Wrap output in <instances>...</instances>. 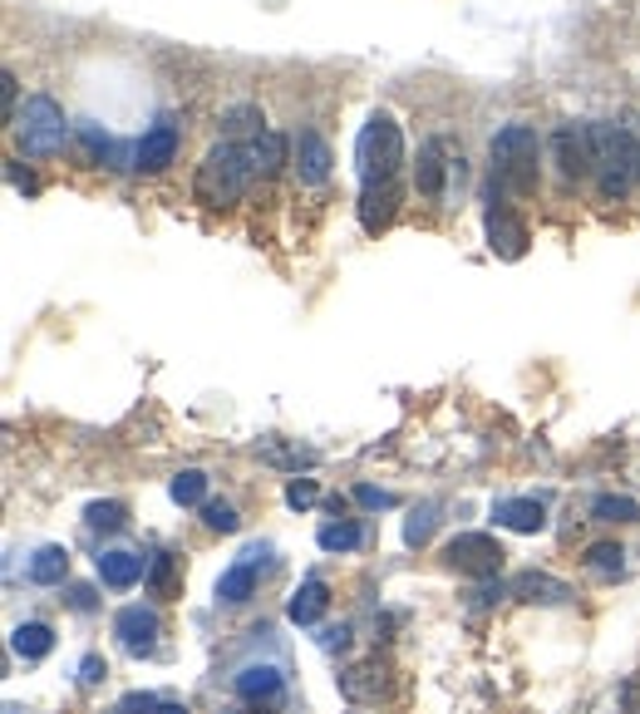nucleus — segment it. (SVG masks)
Listing matches in <instances>:
<instances>
[{
	"mask_svg": "<svg viewBox=\"0 0 640 714\" xmlns=\"http://www.w3.org/2000/svg\"><path fill=\"white\" fill-rule=\"evenodd\" d=\"M492 183L502 192H532L537 188V159H542V143L527 124H508L502 133H492Z\"/></svg>",
	"mask_w": 640,
	"mask_h": 714,
	"instance_id": "nucleus-3",
	"label": "nucleus"
},
{
	"mask_svg": "<svg viewBox=\"0 0 640 714\" xmlns=\"http://www.w3.org/2000/svg\"><path fill=\"white\" fill-rule=\"evenodd\" d=\"M315 542H321L325 552H354V547L364 542V527L350 523V517H345V523H325L321 532H315Z\"/></svg>",
	"mask_w": 640,
	"mask_h": 714,
	"instance_id": "nucleus-23",
	"label": "nucleus"
},
{
	"mask_svg": "<svg viewBox=\"0 0 640 714\" xmlns=\"http://www.w3.org/2000/svg\"><path fill=\"white\" fill-rule=\"evenodd\" d=\"M133 149H138V163H133L138 173H163L167 163L177 159V124L173 119H158L153 129L133 143Z\"/></svg>",
	"mask_w": 640,
	"mask_h": 714,
	"instance_id": "nucleus-11",
	"label": "nucleus"
},
{
	"mask_svg": "<svg viewBox=\"0 0 640 714\" xmlns=\"http://www.w3.org/2000/svg\"><path fill=\"white\" fill-rule=\"evenodd\" d=\"M94 566H98V576H104V586H118V592L148 576V557L128 552V547H108V552H98Z\"/></svg>",
	"mask_w": 640,
	"mask_h": 714,
	"instance_id": "nucleus-13",
	"label": "nucleus"
},
{
	"mask_svg": "<svg viewBox=\"0 0 640 714\" xmlns=\"http://www.w3.org/2000/svg\"><path fill=\"white\" fill-rule=\"evenodd\" d=\"M148 582H153L158 596H173L177 592V562L167 552H158L153 562H148Z\"/></svg>",
	"mask_w": 640,
	"mask_h": 714,
	"instance_id": "nucleus-29",
	"label": "nucleus"
},
{
	"mask_svg": "<svg viewBox=\"0 0 640 714\" xmlns=\"http://www.w3.org/2000/svg\"><path fill=\"white\" fill-rule=\"evenodd\" d=\"M252 163H246V143L242 139H222L207 149V159L197 163V178H193V192L202 208H236L242 192L252 188Z\"/></svg>",
	"mask_w": 640,
	"mask_h": 714,
	"instance_id": "nucleus-1",
	"label": "nucleus"
},
{
	"mask_svg": "<svg viewBox=\"0 0 640 714\" xmlns=\"http://www.w3.org/2000/svg\"><path fill=\"white\" fill-rule=\"evenodd\" d=\"M104 675H108V665L98 660V655H84V660H79V680H84V684H98Z\"/></svg>",
	"mask_w": 640,
	"mask_h": 714,
	"instance_id": "nucleus-35",
	"label": "nucleus"
},
{
	"mask_svg": "<svg viewBox=\"0 0 640 714\" xmlns=\"http://www.w3.org/2000/svg\"><path fill=\"white\" fill-rule=\"evenodd\" d=\"M10 651L20 655V660H45L49 651H55V631H49L45 621H25V625H15V631H10Z\"/></svg>",
	"mask_w": 640,
	"mask_h": 714,
	"instance_id": "nucleus-21",
	"label": "nucleus"
},
{
	"mask_svg": "<svg viewBox=\"0 0 640 714\" xmlns=\"http://www.w3.org/2000/svg\"><path fill=\"white\" fill-rule=\"evenodd\" d=\"M84 523L94 527V532H118V527L128 523V513H124V503H89Z\"/></svg>",
	"mask_w": 640,
	"mask_h": 714,
	"instance_id": "nucleus-27",
	"label": "nucleus"
},
{
	"mask_svg": "<svg viewBox=\"0 0 640 714\" xmlns=\"http://www.w3.org/2000/svg\"><path fill=\"white\" fill-rule=\"evenodd\" d=\"M158 714H187V710H183V704H163V710H158Z\"/></svg>",
	"mask_w": 640,
	"mask_h": 714,
	"instance_id": "nucleus-39",
	"label": "nucleus"
},
{
	"mask_svg": "<svg viewBox=\"0 0 640 714\" xmlns=\"http://www.w3.org/2000/svg\"><path fill=\"white\" fill-rule=\"evenodd\" d=\"M10 183H15L20 192H35V178H30V173H20V168H10Z\"/></svg>",
	"mask_w": 640,
	"mask_h": 714,
	"instance_id": "nucleus-38",
	"label": "nucleus"
},
{
	"mask_svg": "<svg viewBox=\"0 0 640 714\" xmlns=\"http://www.w3.org/2000/svg\"><path fill=\"white\" fill-rule=\"evenodd\" d=\"M591 517H596V523H636V517H640V503H636V498L606 493V498H596V503H591Z\"/></svg>",
	"mask_w": 640,
	"mask_h": 714,
	"instance_id": "nucleus-25",
	"label": "nucleus"
},
{
	"mask_svg": "<svg viewBox=\"0 0 640 714\" xmlns=\"http://www.w3.org/2000/svg\"><path fill=\"white\" fill-rule=\"evenodd\" d=\"M354 503H364V507H394V498L384 493V488H370V483H360V488H354Z\"/></svg>",
	"mask_w": 640,
	"mask_h": 714,
	"instance_id": "nucleus-34",
	"label": "nucleus"
},
{
	"mask_svg": "<svg viewBox=\"0 0 640 714\" xmlns=\"http://www.w3.org/2000/svg\"><path fill=\"white\" fill-rule=\"evenodd\" d=\"M315 503H321V483H315V478H291V483H286V507L301 513V507H315Z\"/></svg>",
	"mask_w": 640,
	"mask_h": 714,
	"instance_id": "nucleus-30",
	"label": "nucleus"
},
{
	"mask_svg": "<svg viewBox=\"0 0 640 714\" xmlns=\"http://www.w3.org/2000/svg\"><path fill=\"white\" fill-rule=\"evenodd\" d=\"M286 159H291V143L276 129H261L256 139H246V163H252L256 178H276L286 168Z\"/></svg>",
	"mask_w": 640,
	"mask_h": 714,
	"instance_id": "nucleus-16",
	"label": "nucleus"
},
{
	"mask_svg": "<svg viewBox=\"0 0 640 714\" xmlns=\"http://www.w3.org/2000/svg\"><path fill=\"white\" fill-rule=\"evenodd\" d=\"M354 163H360V178L364 183H380V178H394L404 163V133L389 114H374L370 124L360 129L354 139Z\"/></svg>",
	"mask_w": 640,
	"mask_h": 714,
	"instance_id": "nucleus-5",
	"label": "nucleus"
},
{
	"mask_svg": "<svg viewBox=\"0 0 640 714\" xmlns=\"http://www.w3.org/2000/svg\"><path fill=\"white\" fill-rule=\"evenodd\" d=\"M449 566L463 576H478V582H488V576L502 572V562H508V552H502V542H492L488 532H458L449 542Z\"/></svg>",
	"mask_w": 640,
	"mask_h": 714,
	"instance_id": "nucleus-6",
	"label": "nucleus"
},
{
	"mask_svg": "<svg viewBox=\"0 0 640 714\" xmlns=\"http://www.w3.org/2000/svg\"><path fill=\"white\" fill-rule=\"evenodd\" d=\"M443 173H453L449 143H443V139L423 143V153H419V168H414V188H419L423 198H439V192H443Z\"/></svg>",
	"mask_w": 640,
	"mask_h": 714,
	"instance_id": "nucleus-19",
	"label": "nucleus"
},
{
	"mask_svg": "<svg viewBox=\"0 0 640 714\" xmlns=\"http://www.w3.org/2000/svg\"><path fill=\"white\" fill-rule=\"evenodd\" d=\"M25 576H30L35 586H55V582H65V576H69V552H65V547H55V542L39 547V552L25 562Z\"/></svg>",
	"mask_w": 640,
	"mask_h": 714,
	"instance_id": "nucleus-22",
	"label": "nucleus"
},
{
	"mask_svg": "<svg viewBox=\"0 0 640 714\" xmlns=\"http://www.w3.org/2000/svg\"><path fill=\"white\" fill-rule=\"evenodd\" d=\"M512 592H517L522 601H542V606H561V601H571V586H567V582H557V576H547V572H522L517 582H512Z\"/></svg>",
	"mask_w": 640,
	"mask_h": 714,
	"instance_id": "nucleus-20",
	"label": "nucleus"
},
{
	"mask_svg": "<svg viewBox=\"0 0 640 714\" xmlns=\"http://www.w3.org/2000/svg\"><path fill=\"white\" fill-rule=\"evenodd\" d=\"M158 710H163V704H158V694H143V690L124 694V700L114 704V714H158Z\"/></svg>",
	"mask_w": 640,
	"mask_h": 714,
	"instance_id": "nucleus-33",
	"label": "nucleus"
},
{
	"mask_svg": "<svg viewBox=\"0 0 640 714\" xmlns=\"http://www.w3.org/2000/svg\"><path fill=\"white\" fill-rule=\"evenodd\" d=\"M0 84H5V119L15 124V74H5Z\"/></svg>",
	"mask_w": 640,
	"mask_h": 714,
	"instance_id": "nucleus-37",
	"label": "nucleus"
},
{
	"mask_svg": "<svg viewBox=\"0 0 640 714\" xmlns=\"http://www.w3.org/2000/svg\"><path fill=\"white\" fill-rule=\"evenodd\" d=\"M429 532H433V507H419V513L404 523V542H409V547H423V542H429Z\"/></svg>",
	"mask_w": 640,
	"mask_h": 714,
	"instance_id": "nucleus-32",
	"label": "nucleus"
},
{
	"mask_svg": "<svg viewBox=\"0 0 640 714\" xmlns=\"http://www.w3.org/2000/svg\"><path fill=\"white\" fill-rule=\"evenodd\" d=\"M325 611H330V586H325L321 576H305V582L295 586V596L286 601V621L291 625H315Z\"/></svg>",
	"mask_w": 640,
	"mask_h": 714,
	"instance_id": "nucleus-15",
	"label": "nucleus"
},
{
	"mask_svg": "<svg viewBox=\"0 0 640 714\" xmlns=\"http://www.w3.org/2000/svg\"><path fill=\"white\" fill-rule=\"evenodd\" d=\"M330 143L321 139L315 129H301L295 133V173H301V183H311V188H321L325 178H330Z\"/></svg>",
	"mask_w": 640,
	"mask_h": 714,
	"instance_id": "nucleus-12",
	"label": "nucleus"
},
{
	"mask_svg": "<svg viewBox=\"0 0 640 714\" xmlns=\"http://www.w3.org/2000/svg\"><path fill=\"white\" fill-rule=\"evenodd\" d=\"M167 493H173V503H183V507H202L207 503V473H197V468H183V473L167 483Z\"/></svg>",
	"mask_w": 640,
	"mask_h": 714,
	"instance_id": "nucleus-24",
	"label": "nucleus"
},
{
	"mask_svg": "<svg viewBox=\"0 0 640 714\" xmlns=\"http://www.w3.org/2000/svg\"><path fill=\"white\" fill-rule=\"evenodd\" d=\"M261 109H252V104H242V109H232V114H226V119H222V129L226 133H236V139H256V133H261Z\"/></svg>",
	"mask_w": 640,
	"mask_h": 714,
	"instance_id": "nucleus-28",
	"label": "nucleus"
},
{
	"mask_svg": "<svg viewBox=\"0 0 640 714\" xmlns=\"http://www.w3.org/2000/svg\"><path fill=\"white\" fill-rule=\"evenodd\" d=\"M492 517H498V527L527 532V537L547 527V507H542L537 498H502V503H492Z\"/></svg>",
	"mask_w": 640,
	"mask_h": 714,
	"instance_id": "nucleus-17",
	"label": "nucleus"
},
{
	"mask_svg": "<svg viewBox=\"0 0 640 714\" xmlns=\"http://www.w3.org/2000/svg\"><path fill=\"white\" fill-rule=\"evenodd\" d=\"M69 606H74V611H94V586H69Z\"/></svg>",
	"mask_w": 640,
	"mask_h": 714,
	"instance_id": "nucleus-36",
	"label": "nucleus"
},
{
	"mask_svg": "<svg viewBox=\"0 0 640 714\" xmlns=\"http://www.w3.org/2000/svg\"><path fill=\"white\" fill-rule=\"evenodd\" d=\"M399 212V183L380 178V183H364L360 188V227L364 232H384Z\"/></svg>",
	"mask_w": 640,
	"mask_h": 714,
	"instance_id": "nucleus-10",
	"label": "nucleus"
},
{
	"mask_svg": "<svg viewBox=\"0 0 640 714\" xmlns=\"http://www.w3.org/2000/svg\"><path fill=\"white\" fill-rule=\"evenodd\" d=\"M286 690V675L276 670V665H246L242 675H236V694H242L246 704H276Z\"/></svg>",
	"mask_w": 640,
	"mask_h": 714,
	"instance_id": "nucleus-18",
	"label": "nucleus"
},
{
	"mask_svg": "<svg viewBox=\"0 0 640 714\" xmlns=\"http://www.w3.org/2000/svg\"><path fill=\"white\" fill-rule=\"evenodd\" d=\"M482 232H488L492 257H502V261H517L522 251H527V222H522L512 208H502V202H492V208H488Z\"/></svg>",
	"mask_w": 640,
	"mask_h": 714,
	"instance_id": "nucleus-7",
	"label": "nucleus"
},
{
	"mask_svg": "<svg viewBox=\"0 0 640 714\" xmlns=\"http://www.w3.org/2000/svg\"><path fill=\"white\" fill-rule=\"evenodd\" d=\"M586 566L601 576H620V566H626V552H620V542H596L586 547Z\"/></svg>",
	"mask_w": 640,
	"mask_h": 714,
	"instance_id": "nucleus-26",
	"label": "nucleus"
},
{
	"mask_svg": "<svg viewBox=\"0 0 640 714\" xmlns=\"http://www.w3.org/2000/svg\"><path fill=\"white\" fill-rule=\"evenodd\" d=\"M114 635L128 655H148L158 645V611H148V606H124V611L114 616Z\"/></svg>",
	"mask_w": 640,
	"mask_h": 714,
	"instance_id": "nucleus-9",
	"label": "nucleus"
},
{
	"mask_svg": "<svg viewBox=\"0 0 640 714\" xmlns=\"http://www.w3.org/2000/svg\"><path fill=\"white\" fill-rule=\"evenodd\" d=\"M256 557H261V552L252 547V552H242V562H232L222 576H217V601H222V606L252 601V592H256V566H261Z\"/></svg>",
	"mask_w": 640,
	"mask_h": 714,
	"instance_id": "nucleus-14",
	"label": "nucleus"
},
{
	"mask_svg": "<svg viewBox=\"0 0 640 714\" xmlns=\"http://www.w3.org/2000/svg\"><path fill=\"white\" fill-rule=\"evenodd\" d=\"M0 714H20V710H15V704H5V710H0Z\"/></svg>",
	"mask_w": 640,
	"mask_h": 714,
	"instance_id": "nucleus-40",
	"label": "nucleus"
},
{
	"mask_svg": "<svg viewBox=\"0 0 640 714\" xmlns=\"http://www.w3.org/2000/svg\"><path fill=\"white\" fill-rule=\"evenodd\" d=\"M551 153H557V168H561V178H567V183L596 173V163H591V129H577V124L557 129V139H551Z\"/></svg>",
	"mask_w": 640,
	"mask_h": 714,
	"instance_id": "nucleus-8",
	"label": "nucleus"
},
{
	"mask_svg": "<svg viewBox=\"0 0 640 714\" xmlns=\"http://www.w3.org/2000/svg\"><path fill=\"white\" fill-rule=\"evenodd\" d=\"M15 139H20V149H25L30 159H49V153H59L65 149V139H69L65 109H59L49 94H30L25 109L15 114Z\"/></svg>",
	"mask_w": 640,
	"mask_h": 714,
	"instance_id": "nucleus-4",
	"label": "nucleus"
},
{
	"mask_svg": "<svg viewBox=\"0 0 640 714\" xmlns=\"http://www.w3.org/2000/svg\"><path fill=\"white\" fill-rule=\"evenodd\" d=\"M202 523L212 527V532H236V527H242V517H236L232 503H202Z\"/></svg>",
	"mask_w": 640,
	"mask_h": 714,
	"instance_id": "nucleus-31",
	"label": "nucleus"
},
{
	"mask_svg": "<svg viewBox=\"0 0 640 714\" xmlns=\"http://www.w3.org/2000/svg\"><path fill=\"white\" fill-rule=\"evenodd\" d=\"M591 163H596L601 198H626L640 178V149L620 124H591Z\"/></svg>",
	"mask_w": 640,
	"mask_h": 714,
	"instance_id": "nucleus-2",
	"label": "nucleus"
}]
</instances>
